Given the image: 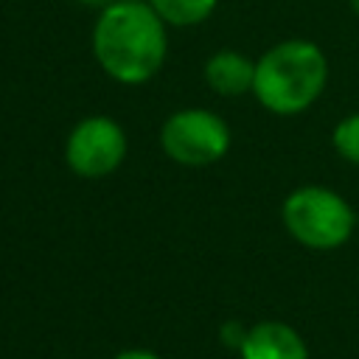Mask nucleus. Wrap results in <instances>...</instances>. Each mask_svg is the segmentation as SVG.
Returning <instances> with one entry per match:
<instances>
[{
	"instance_id": "obj_1",
	"label": "nucleus",
	"mask_w": 359,
	"mask_h": 359,
	"mask_svg": "<svg viewBox=\"0 0 359 359\" xmlns=\"http://www.w3.org/2000/svg\"><path fill=\"white\" fill-rule=\"evenodd\" d=\"M90 48L112 81L146 84L168 59V25L149 3H109L98 8Z\"/></svg>"
},
{
	"instance_id": "obj_2",
	"label": "nucleus",
	"mask_w": 359,
	"mask_h": 359,
	"mask_svg": "<svg viewBox=\"0 0 359 359\" xmlns=\"http://www.w3.org/2000/svg\"><path fill=\"white\" fill-rule=\"evenodd\" d=\"M328 84V56L311 39H283L255 59V101L280 118L306 112Z\"/></svg>"
},
{
	"instance_id": "obj_3",
	"label": "nucleus",
	"mask_w": 359,
	"mask_h": 359,
	"mask_svg": "<svg viewBox=\"0 0 359 359\" xmlns=\"http://www.w3.org/2000/svg\"><path fill=\"white\" fill-rule=\"evenodd\" d=\"M286 233L309 250H337L356 227L351 202L325 185H300L286 194L280 205Z\"/></svg>"
},
{
	"instance_id": "obj_4",
	"label": "nucleus",
	"mask_w": 359,
	"mask_h": 359,
	"mask_svg": "<svg viewBox=\"0 0 359 359\" xmlns=\"http://www.w3.org/2000/svg\"><path fill=\"white\" fill-rule=\"evenodd\" d=\"M233 146V132L222 115L208 107H182L160 126L163 154L185 168H205L219 163Z\"/></svg>"
},
{
	"instance_id": "obj_5",
	"label": "nucleus",
	"mask_w": 359,
	"mask_h": 359,
	"mask_svg": "<svg viewBox=\"0 0 359 359\" xmlns=\"http://www.w3.org/2000/svg\"><path fill=\"white\" fill-rule=\"evenodd\" d=\"M126 132L112 115H84L65 137V163L81 180L115 174L126 160Z\"/></svg>"
},
{
	"instance_id": "obj_6",
	"label": "nucleus",
	"mask_w": 359,
	"mask_h": 359,
	"mask_svg": "<svg viewBox=\"0 0 359 359\" xmlns=\"http://www.w3.org/2000/svg\"><path fill=\"white\" fill-rule=\"evenodd\" d=\"M238 359H309L306 339L280 320H261L247 328Z\"/></svg>"
},
{
	"instance_id": "obj_7",
	"label": "nucleus",
	"mask_w": 359,
	"mask_h": 359,
	"mask_svg": "<svg viewBox=\"0 0 359 359\" xmlns=\"http://www.w3.org/2000/svg\"><path fill=\"white\" fill-rule=\"evenodd\" d=\"M205 84L222 95V98H238V95H252V81H255V59H250L241 50L222 48L208 56L202 67Z\"/></svg>"
},
{
	"instance_id": "obj_8",
	"label": "nucleus",
	"mask_w": 359,
	"mask_h": 359,
	"mask_svg": "<svg viewBox=\"0 0 359 359\" xmlns=\"http://www.w3.org/2000/svg\"><path fill=\"white\" fill-rule=\"evenodd\" d=\"M154 14L168 25V28H191V25H199L205 22L219 0H146Z\"/></svg>"
},
{
	"instance_id": "obj_9",
	"label": "nucleus",
	"mask_w": 359,
	"mask_h": 359,
	"mask_svg": "<svg viewBox=\"0 0 359 359\" xmlns=\"http://www.w3.org/2000/svg\"><path fill=\"white\" fill-rule=\"evenodd\" d=\"M331 146L345 163L359 165V112H351V115H345L334 123Z\"/></svg>"
},
{
	"instance_id": "obj_10",
	"label": "nucleus",
	"mask_w": 359,
	"mask_h": 359,
	"mask_svg": "<svg viewBox=\"0 0 359 359\" xmlns=\"http://www.w3.org/2000/svg\"><path fill=\"white\" fill-rule=\"evenodd\" d=\"M112 359H163V356H157L154 351H146V348H126V351L115 353Z\"/></svg>"
},
{
	"instance_id": "obj_11",
	"label": "nucleus",
	"mask_w": 359,
	"mask_h": 359,
	"mask_svg": "<svg viewBox=\"0 0 359 359\" xmlns=\"http://www.w3.org/2000/svg\"><path fill=\"white\" fill-rule=\"evenodd\" d=\"M76 3L90 6V8H104V6H109V0H76Z\"/></svg>"
},
{
	"instance_id": "obj_12",
	"label": "nucleus",
	"mask_w": 359,
	"mask_h": 359,
	"mask_svg": "<svg viewBox=\"0 0 359 359\" xmlns=\"http://www.w3.org/2000/svg\"><path fill=\"white\" fill-rule=\"evenodd\" d=\"M348 6H351V11L359 17V0H348Z\"/></svg>"
},
{
	"instance_id": "obj_13",
	"label": "nucleus",
	"mask_w": 359,
	"mask_h": 359,
	"mask_svg": "<svg viewBox=\"0 0 359 359\" xmlns=\"http://www.w3.org/2000/svg\"><path fill=\"white\" fill-rule=\"evenodd\" d=\"M109 3H146V0H109Z\"/></svg>"
}]
</instances>
